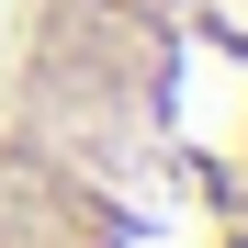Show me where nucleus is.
<instances>
[{"mask_svg": "<svg viewBox=\"0 0 248 248\" xmlns=\"http://www.w3.org/2000/svg\"><path fill=\"white\" fill-rule=\"evenodd\" d=\"M0 248H248V0H0Z\"/></svg>", "mask_w": 248, "mask_h": 248, "instance_id": "obj_1", "label": "nucleus"}]
</instances>
